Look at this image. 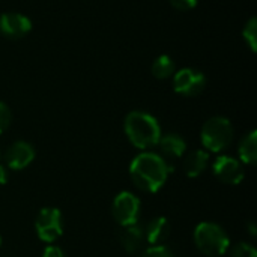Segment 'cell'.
<instances>
[{"label":"cell","instance_id":"obj_1","mask_svg":"<svg viewBox=\"0 0 257 257\" xmlns=\"http://www.w3.org/2000/svg\"><path fill=\"white\" fill-rule=\"evenodd\" d=\"M173 167L155 152L143 151L133 158L130 164V176L134 185L145 193L160 191Z\"/></svg>","mask_w":257,"mask_h":257},{"label":"cell","instance_id":"obj_2","mask_svg":"<svg viewBox=\"0 0 257 257\" xmlns=\"http://www.w3.org/2000/svg\"><path fill=\"white\" fill-rule=\"evenodd\" d=\"M123 130L131 145L142 151H148L157 146L163 136L157 117L140 110H134L126 114Z\"/></svg>","mask_w":257,"mask_h":257},{"label":"cell","instance_id":"obj_3","mask_svg":"<svg viewBox=\"0 0 257 257\" xmlns=\"http://www.w3.org/2000/svg\"><path fill=\"white\" fill-rule=\"evenodd\" d=\"M193 238L197 250L205 256H223L230 247V238L227 232L220 224L212 221H203L197 224Z\"/></svg>","mask_w":257,"mask_h":257},{"label":"cell","instance_id":"obj_4","mask_svg":"<svg viewBox=\"0 0 257 257\" xmlns=\"http://www.w3.org/2000/svg\"><path fill=\"white\" fill-rule=\"evenodd\" d=\"M233 125L224 116L208 119L200 131V140L208 152H223L233 142Z\"/></svg>","mask_w":257,"mask_h":257},{"label":"cell","instance_id":"obj_5","mask_svg":"<svg viewBox=\"0 0 257 257\" xmlns=\"http://www.w3.org/2000/svg\"><path fill=\"white\" fill-rule=\"evenodd\" d=\"M35 232L41 241L53 244L63 232L62 212L57 208H42L35 220Z\"/></svg>","mask_w":257,"mask_h":257},{"label":"cell","instance_id":"obj_6","mask_svg":"<svg viewBox=\"0 0 257 257\" xmlns=\"http://www.w3.org/2000/svg\"><path fill=\"white\" fill-rule=\"evenodd\" d=\"M111 212L120 227L137 224L140 218V200L131 191H120L113 200Z\"/></svg>","mask_w":257,"mask_h":257},{"label":"cell","instance_id":"obj_7","mask_svg":"<svg viewBox=\"0 0 257 257\" xmlns=\"http://www.w3.org/2000/svg\"><path fill=\"white\" fill-rule=\"evenodd\" d=\"M206 87V77L194 68H182L173 74V89L182 96H197Z\"/></svg>","mask_w":257,"mask_h":257},{"label":"cell","instance_id":"obj_8","mask_svg":"<svg viewBox=\"0 0 257 257\" xmlns=\"http://www.w3.org/2000/svg\"><path fill=\"white\" fill-rule=\"evenodd\" d=\"M212 172L218 181L227 185H238L244 181V164L230 155L218 157L212 164Z\"/></svg>","mask_w":257,"mask_h":257},{"label":"cell","instance_id":"obj_9","mask_svg":"<svg viewBox=\"0 0 257 257\" xmlns=\"http://www.w3.org/2000/svg\"><path fill=\"white\" fill-rule=\"evenodd\" d=\"M32 30V21L29 17L20 12H5L0 15V33L11 39L26 36Z\"/></svg>","mask_w":257,"mask_h":257},{"label":"cell","instance_id":"obj_10","mask_svg":"<svg viewBox=\"0 0 257 257\" xmlns=\"http://www.w3.org/2000/svg\"><path fill=\"white\" fill-rule=\"evenodd\" d=\"M35 155H36L35 149L29 142L17 140L8 148V151L5 154V161L9 169L23 170L29 164H32V161L35 160Z\"/></svg>","mask_w":257,"mask_h":257},{"label":"cell","instance_id":"obj_11","mask_svg":"<svg viewBox=\"0 0 257 257\" xmlns=\"http://www.w3.org/2000/svg\"><path fill=\"white\" fill-rule=\"evenodd\" d=\"M160 148V155L167 161V160H179L184 157L185 151H187V142L184 140L182 136L176 134V133H169L161 136L158 145ZM169 163V161H167Z\"/></svg>","mask_w":257,"mask_h":257},{"label":"cell","instance_id":"obj_12","mask_svg":"<svg viewBox=\"0 0 257 257\" xmlns=\"http://www.w3.org/2000/svg\"><path fill=\"white\" fill-rule=\"evenodd\" d=\"M119 242L126 253L136 254L137 251H140L143 248V245L146 242L143 227L139 224L123 226L119 232Z\"/></svg>","mask_w":257,"mask_h":257},{"label":"cell","instance_id":"obj_13","mask_svg":"<svg viewBox=\"0 0 257 257\" xmlns=\"http://www.w3.org/2000/svg\"><path fill=\"white\" fill-rule=\"evenodd\" d=\"M145 230V239L151 245H163L170 236V223L166 217L152 218Z\"/></svg>","mask_w":257,"mask_h":257},{"label":"cell","instance_id":"obj_14","mask_svg":"<svg viewBox=\"0 0 257 257\" xmlns=\"http://www.w3.org/2000/svg\"><path fill=\"white\" fill-rule=\"evenodd\" d=\"M209 163V152L205 149H196L187 154L184 160V170L188 178H197L200 176Z\"/></svg>","mask_w":257,"mask_h":257},{"label":"cell","instance_id":"obj_15","mask_svg":"<svg viewBox=\"0 0 257 257\" xmlns=\"http://www.w3.org/2000/svg\"><path fill=\"white\" fill-rule=\"evenodd\" d=\"M238 155L239 161L247 166H254L257 161V133L256 130H251L248 134L242 137L238 146Z\"/></svg>","mask_w":257,"mask_h":257},{"label":"cell","instance_id":"obj_16","mask_svg":"<svg viewBox=\"0 0 257 257\" xmlns=\"http://www.w3.org/2000/svg\"><path fill=\"white\" fill-rule=\"evenodd\" d=\"M151 71H152V75L158 80H166L169 77H172L175 72H176V65L173 62V59L167 54H161L158 56L152 66H151Z\"/></svg>","mask_w":257,"mask_h":257},{"label":"cell","instance_id":"obj_17","mask_svg":"<svg viewBox=\"0 0 257 257\" xmlns=\"http://www.w3.org/2000/svg\"><path fill=\"white\" fill-rule=\"evenodd\" d=\"M242 36L244 41L247 42V45L250 47V50L253 53L257 51V20L253 17L248 20V23L245 24L244 30H242Z\"/></svg>","mask_w":257,"mask_h":257},{"label":"cell","instance_id":"obj_18","mask_svg":"<svg viewBox=\"0 0 257 257\" xmlns=\"http://www.w3.org/2000/svg\"><path fill=\"white\" fill-rule=\"evenodd\" d=\"M230 257H257V250L253 244L248 242H238L233 247H229Z\"/></svg>","mask_w":257,"mask_h":257},{"label":"cell","instance_id":"obj_19","mask_svg":"<svg viewBox=\"0 0 257 257\" xmlns=\"http://www.w3.org/2000/svg\"><path fill=\"white\" fill-rule=\"evenodd\" d=\"M140 257H175V254L166 245H151L140 254Z\"/></svg>","mask_w":257,"mask_h":257},{"label":"cell","instance_id":"obj_20","mask_svg":"<svg viewBox=\"0 0 257 257\" xmlns=\"http://www.w3.org/2000/svg\"><path fill=\"white\" fill-rule=\"evenodd\" d=\"M11 120H12V113H11L9 107L3 101H0V134L9 128Z\"/></svg>","mask_w":257,"mask_h":257},{"label":"cell","instance_id":"obj_21","mask_svg":"<svg viewBox=\"0 0 257 257\" xmlns=\"http://www.w3.org/2000/svg\"><path fill=\"white\" fill-rule=\"evenodd\" d=\"M169 2L178 11H190V9L196 8V5H197V0H169Z\"/></svg>","mask_w":257,"mask_h":257},{"label":"cell","instance_id":"obj_22","mask_svg":"<svg viewBox=\"0 0 257 257\" xmlns=\"http://www.w3.org/2000/svg\"><path fill=\"white\" fill-rule=\"evenodd\" d=\"M42 257H66V254L63 253V250L57 245H48L45 247Z\"/></svg>","mask_w":257,"mask_h":257},{"label":"cell","instance_id":"obj_23","mask_svg":"<svg viewBox=\"0 0 257 257\" xmlns=\"http://www.w3.org/2000/svg\"><path fill=\"white\" fill-rule=\"evenodd\" d=\"M8 182V173L6 169L0 164V184H6Z\"/></svg>","mask_w":257,"mask_h":257},{"label":"cell","instance_id":"obj_24","mask_svg":"<svg viewBox=\"0 0 257 257\" xmlns=\"http://www.w3.org/2000/svg\"><path fill=\"white\" fill-rule=\"evenodd\" d=\"M248 229H250V235H251V236H256V227H254L253 223L248 224Z\"/></svg>","mask_w":257,"mask_h":257},{"label":"cell","instance_id":"obj_25","mask_svg":"<svg viewBox=\"0 0 257 257\" xmlns=\"http://www.w3.org/2000/svg\"><path fill=\"white\" fill-rule=\"evenodd\" d=\"M0 247H2V236H0Z\"/></svg>","mask_w":257,"mask_h":257}]
</instances>
